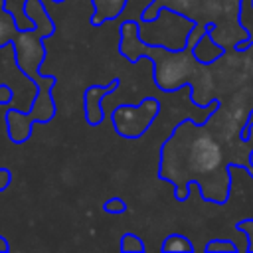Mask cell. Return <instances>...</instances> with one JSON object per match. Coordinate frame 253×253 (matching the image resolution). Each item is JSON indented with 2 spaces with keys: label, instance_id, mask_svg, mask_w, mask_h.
Returning a JSON list of instances; mask_svg holds the SVG:
<instances>
[{
  "label": "cell",
  "instance_id": "6da1fadb",
  "mask_svg": "<svg viewBox=\"0 0 253 253\" xmlns=\"http://www.w3.org/2000/svg\"><path fill=\"white\" fill-rule=\"evenodd\" d=\"M190 156H192V166L198 172H210L219 164L221 150L210 136H202L194 142Z\"/></svg>",
  "mask_w": 253,
  "mask_h": 253
},
{
  "label": "cell",
  "instance_id": "7a4b0ae2",
  "mask_svg": "<svg viewBox=\"0 0 253 253\" xmlns=\"http://www.w3.org/2000/svg\"><path fill=\"white\" fill-rule=\"evenodd\" d=\"M164 251H192V243L182 235H170L164 243Z\"/></svg>",
  "mask_w": 253,
  "mask_h": 253
},
{
  "label": "cell",
  "instance_id": "3957f363",
  "mask_svg": "<svg viewBox=\"0 0 253 253\" xmlns=\"http://www.w3.org/2000/svg\"><path fill=\"white\" fill-rule=\"evenodd\" d=\"M123 208H125V206H123V202H119V200H117V202H113V204H111V202L107 204V210H113V211H121Z\"/></svg>",
  "mask_w": 253,
  "mask_h": 253
},
{
  "label": "cell",
  "instance_id": "277c9868",
  "mask_svg": "<svg viewBox=\"0 0 253 253\" xmlns=\"http://www.w3.org/2000/svg\"><path fill=\"white\" fill-rule=\"evenodd\" d=\"M208 249H233V245H229V243H211Z\"/></svg>",
  "mask_w": 253,
  "mask_h": 253
}]
</instances>
